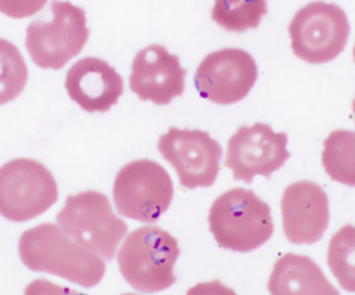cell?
<instances>
[{"label":"cell","instance_id":"obj_1","mask_svg":"<svg viewBox=\"0 0 355 295\" xmlns=\"http://www.w3.org/2000/svg\"><path fill=\"white\" fill-rule=\"evenodd\" d=\"M18 251L28 269L62 277L80 287L97 285L105 273L100 255L72 241L54 223H40L24 231Z\"/></svg>","mask_w":355,"mask_h":295},{"label":"cell","instance_id":"obj_2","mask_svg":"<svg viewBox=\"0 0 355 295\" xmlns=\"http://www.w3.org/2000/svg\"><path fill=\"white\" fill-rule=\"evenodd\" d=\"M208 224L216 244L236 252L259 248L275 230L269 205L248 188L220 194L209 208Z\"/></svg>","mask_w":355,"mask_h":295},{"label":"cell","instance_id":"obj_3","mask_svg":"<svg viewBox=\"0 0 355 295\" xmlns=\"http://www.w3.org/2000/svg\"><path fill=\"white\" fill-rule=\"evenodd\" d=\"M180 249L178 241L158 226L133 230L123 241L116 262L125 281L140 292H157L175 281L173 267Z\"/></svg>","mask_w":355,"mask_h":295},{"label":"cell","instance_id":"obj_4","mask_svg":"<svg viewBox=\"0 0 355 295\" xmlns=\"http://www.w3.org/2000/svg\"><path fill=\"white\" fill-rule=\"evenodd\" d=\"M89 39L86 14L71 1L53 0L49 14L26 28L25 46L32 61L44 69H61Z\"/></svg>","mask_w":355,"mask_h":295},{"label":"cell","instance_id":"obj_5","mask_svg":"<svg viewBox=\"0 0 355 295\" xmlns=\"http://www.w3.org/2000/svg\"><path fill=\"white\" fill-rule=\"evenodd\" d=\"M57 223L67 237L105 260L114 258L128 233V224L114 213L108 198L94 190L69 195Z\"/></svg>","mask_w":355,"mask_h":295},{"label":"cell","instance_id":"obj_6","mask_svg":"<svg viewBox=\"0 0 355 295\" xmlns=\"http://www.w3.org/2000/svg\"><path fill=\"white\" fill-rule=\"evenodd\" d=\"M112 197L123 217L154 223L172 202L173 183L168 170L158 162L136 159L116 173Z\"/></svg>","mask_w":355,"mask_h":295},{"label":"cell","instance_id":"obj_7","mask_svg":"<svg viewBox=\"0 0 355 295\" xmlns=\"http://www.w3.org/2000/svg\"><path fill=\"white\" fill-rule=\"evenodd\" d=\"M288 35L295 57L308 64H324L344 50L349 36V22L337 4L311 1L294 14Z\"/></svg>","mask_w":355,"mask_h":295},{"label":"cell","instance_id":"obj_8","mask_svg":"<svg viewBox=\"0 0 355 295\" xmlns=\"http://www.w3.org/2000/svg\"><path fill=\"white\" fill-rule=\"evenodd\" d=\"M58 199L51 172L31 158H17L0 168V215L26 222L50 209Z\"/></svg>","mask_w":355,"mask_h":295},{"label":"cell","instance_id":"obj_9","mask_svg":"<svg viewBox=\"0 0 355 295\" xmlns=\"http://www.w3.org/2000/svg\"><path fill=\"white\" fill-rule=\"evenodd\" d=\"M158 151L168 161L186 188L214 184L222 158V147L207 132L171 127L158 140Z\"/></svg>","mask_w":355,"mask_h":295},{"label":"cell","instance_id":"obj_10","mask_svg":"<svg viewBox=\"0 0 355 295\" xmlns=\"http://www.w3.org/2000/svg\"><path fill=\"white\" fill-rule=\"evenodd\" d=\"M287 134L273 132L266 123L241 126L227 141L225 165L236 180L251 183L254 176L266 179L288 159Z\"/></svg>","mask_w":355,"mask_h":295},{"label":"cell","instance_id":"obj_11","mask_svg":"<svg viewBox=\"0 0 355 295\" xmlns=\"http://www.w3.org/2000/svg\"><path fill=\"white\" fill-rule=\"evenodd\" d=\"M258 78L255 60L241 48H220L209 53L198 65L194 86L202 98L227 105L241 101Z\"/></svg>","mask_w":355,"mask_h":295},{"label":"cell","instance_id":"obj_12","mask_svg":"<svg viewBox=\"0 0 355 295\" xmlns=\"http://www.w3.org/2000/svg\"><path fill=\"white\" fill-rule=\"evenodd\" d=\"M186 71L179 57L161 44H150L137 51L129 76L130 90L143 101L166 105L184 91Z\"/></svg>","mask_w":355,"mask_h":295},{"label":"cell","instance_id":"obj_13","mask_svg":"<svg viewBox=\"0 0 355 295\" xmlns=\"http://www.w3.org/2000/svg\"><path fill=\"white\" fill-rule=\"evenodd\" d=\"M282 222L286 238L293 244L319 241L329 226V199L324 190L311 181L288 184L282 195Z\"/></svg>","mask_w":355,"mask_h":295},{"label":"cell","instance_id":"obj_14","mask_svg":"<svg viewBox=\"0 0 355 295\" xmlns=\"http://www.w3.org/2000/svg\"><path fill=\"white\" fill-rule=\"evenodd\" d=\"M65 89L71 100L87 112H105L123 93L122 76L104 60L85 57L67 72Z\"/></svg>","mask_w":355,"mask_h":295},{"label":"cell","instance_id":"obj_15","mask_svg":"<svg viewBox=\"0 0 355 295\" xmlns=\"http://www.w3.org/2000/svg\"><path fill=\"white\" fill-rule=\"evenodd\" d=\"M268 289L275 295L338 292L311 258L295 253H286L276 262Z\"/></svg>","mask_w":355,"mask_h":295},{"label":"cell","instance_id":"obj_16","mask_svg":"<svg viewBox=\"0 0 355 295\" xmlns=\"http://www.w3.org/2000/svg\"><path fill=\"white\" fill-rule=\"evenodd\" d=\"M322 163L330 179L355 187V132H331L323 141Z\"/></svg>","mask_w":355,"mask_h":295},{"label":"cell","instance_id":"obj_17","mask_svg":"<svg viewBox=\"0 0 355 295\" xmlns=\"http://www.w3.org/2000/svg\"><path fill=\"white\" fill-rule=\"evenodd\" d=\"M266 0H214L211 18L229 32L255 29L266 14Z\"/></svg>","mask_w":355,"mask_h":295},{"label":"cell","instance_id":"obj_18","mask_svg":"<svg viewBox=\"0 0 355 295\" xmlns=\"http://www.w3.org/2000/svg\"><path fill=\"white\" fill-rule=\"evenodd\" d=\"M327 265L340 287L355 292V226L345 224L333 234L327 248Z\"/></svg>","mask_w":355,"mask_h":295},{"label":"cell","instance_id":"obj_19","mask_svg":"<svg viewBox=\"0 0 355 295\" xmlns=\"http://www.w3.org/2000/svg\"><path fill=\"white\" fill-rule=\"evenodd\" d=\"M28 82V66L15 44L0 39V105L17 98Z\"/></svg>","mask_w":355,"mask_h":295},{"label":"cell","instance_id":"obj_20","mask_svg":"<svg viewBox=\"0 0 355 295\" xmlns=\"http://www.w3.org/2000/svg\"><path fill=\"white\" fill-rule=\"evenodd\" d=\"M47 0H0V12L19 19L39 12Z\"/></svg>","mask_w":355,"mask_h":295},{"label":"cell","instance_id":"obj_21","mask_svg":"<svg viewBox=\"0 0 355 295\" xmlns=\"http://www.w3.org/2000/svg\"><path fill=\"white\" fill-rule=\"evenodd\" d=\"M352 114H354V119H355V98L352 101Z\"/></svg>","mask_w":355,"mask_h":295},{"label":"cell","instance_id":"obj_22","mask_svg":"<svg viewBox=\"0 0 355 295\" xmlns=\"http://www.w3.org/2000/svg\"><path fill=\"white\" fill-rule=\"evenodd\" d=\"M352 54H354V61H355V44H354V50H352Z\"/></svg>","mask_w":355,"mask_h":295}]
</instances>
